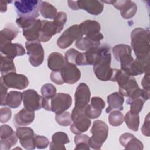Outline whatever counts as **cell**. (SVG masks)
<instances>
[{
  "instance_id": "cell-34",
  "label": "cell",
  "mask_w": 150,
  "mask_h": 150,
  "mask_svg": "<svg viewBox=\"0 0 150 150\" xmlns=\"http://www.w3.org/2000/svg\"><path fill=\"white\" fill-rule=\"evenodd\" d=\"M39 10L42 16L46 19H54L57 13L56 8L46 1H41Z\"/></svg>"
},
{
  "instance_id": "cell-20",
  "label": "cell",
  "mask_w": 150,
  "mask_h": 150,
  "mask_svg": "<svg viewBox=\"0 0 150 150\" xmlns=\"http://www.w3.org/2000/svg\"><path fill=\"white\" fill-rule=\"evenodd\" d=\"M111 4L120 11L121 16L125 19L132 18L137 11V4L131 1H112Z\"/></svg>"
},
{
  "instance_id": "cell-47",
  "label": "cell",
  "mask_w": 150,
  "mask_h": 150,
  "mask_svg": "<svg viewBox=\"0 0 150 150\" xmlns=\"http://www.w3.org/2000/svg\"><path fill=\"white\" fill-rule=\"evenodd\" d=\"M141 131L145 136L149 137V114H148L145 118L144 124L141 128Z\"/></svg>"
},
{
  "instance_id": "cell-9",
  "label": "cell",
  "mask_w": 150,
  "mask_h": 150,
  "mask_svg": "<svg viewBox=\"0 0 150 150\" xmlns=\"http://www.w3.org/2000/svg\"><path fill=\"white\" fill-rule=\"evenodd\" d=\"M67 2L69 8L72 10L83 9L93 15H100L104 9V4L101 1L79 0L68 1Z\"/></svg>"
},
{
  "instance_id": "cell-35",
  "label": "cell",
  "mask_w": 150,
  "mask_h": 150,
  "mask_svg": "<svg viewBox=\"0 0 150 150\" xmlns=\"http://www.w3.org/2000/svg\"><path fill=\"white\" fill-rule=\"evenodd\" d=\"M1 57V73L4 75L11 72H16L13 59L0 54Z\"/></svg>"
},
{
  "instance_id": "cell-3",
  "label": "cell",
  "mask_w": 150,
  "mask_h": 150,
  "mask_svg": "<svg viewBox=\"0 0 150 150\" xmlns=\"http://www.w3.org/2000/svg\"><path fill=\"white\" fill-rule=\"evenodd\" d=\"M111 81L118 83L119 93L122 96L128 97L139 88L135 78L128 75L121 69H114V73Z\"/></svg>"
},
{
  "instance_id": "cell-2",
  "label": "cell",
  "mask_w": 150,
  "mask_h": 150,
  "mask_svg": "<svg viewBox=\"0 0 150 150\" xmlns=\"http://www.w3.org/2000/svg\"><path fill=\"white\" fill-rule=\"evenodd\" d=\"M72 103V98L70 94L63 93H56L50 99L42 96V107L46 110L50 111L56 114L62 113L68 110Z\"/></svg>"
},
{
  "instance_id": "cell-19",
  "label": "cell",
  "mask_w": 150,
  "mask_h": 150,
  "mask_svg": "<svg viewBox=\"0 0 150 150\" xmlns=\"http://www.w3.org/2000/svg\"><path fill=\"white\" fill-rule=\"evenodd\" d=\"M16 133L21 145L26 149L32 150L36 148L33 130L30 127H18Z\"/></svg>"
},
{
  "instance_id": "cell-22",
  "label": "cell",
  "mask_w": 150,
  "mask_h": 150,
  "mask_svg": "<svg viewBox=\"0 0 150 150\" xmlns=\"http://www.w3.org/2000/svg\"><path fill=\"white\" fill-rule=\"evenodd\" d=\"M105 101L99 97H93L91 99V103L87 106L85 112L90 119H95L99 117L102 112V110L105 107Z\"/></svg>"
},
{
  "instance_id": "cell-45",
  "label": "cell",
  "mask_w": 150,
  "mask_h": 150,
  "mask_svg": "<svg viewBox=\"0 0 150 150\" xmlns=\"http://www.w3.org/2000/svg\"><path fill=\"white\" fill-rule=\"evenodd\" d=\"M50 78L51 80L56 84L61 85L64 83L62 79L60 71H52L50 74Z\"/></svg>"
},
{
  "instance_id": "cell-26",
  "label": "cell",
  "mask_w": 150,
  "mask_h": 150,
  "mask_svg": "<svg viewBox=\"0 0 150 150\" xmlns=\"http://www.w3.org/2000/svg\"><path fill=\"white\" fill-rule=\"evenodd\" d=\"M120 143L125 149H143V144L133 134L124 133L120 137Z\"/></svg>"
},
{
  "instance_id": "cell-49",
  "label": "cell",
  "mask_w": 150,
  "mask_h": 150,
  "mask_svg": "<svg viewBox=\"0 0 150 150\" xmlns=\"http://www.w3.org/2000/svg\"><path fill=\"white\" fill-rule=\"evenodd\" d=\"M11 2L6 1H1L0 2V11L1 12H5L7 10V3Z\"/></svg>"
},
{
  "instance_id": "cell-27",
  "label": "cell",
  "mask_w": 150,
  "mask_h": 150,
  "mask_svg": "<svg viewBox=\"0 0 150 150\" xmlns=\"http://www.w3.org/2000/svg\"><path fill=\"white\" fill-rule=\"evenodd\" d=\"M107 100L108 106L106 108L105 111L107 114L114 110L122 111L123 110L124 98V96L121 95L119 93L114 92L110 94L107 96Z\"/></svg>"
},
{
  "instance_id": "cell-24",
  "label": "cell",
  "mask_w": 150,
  "mask_h": 150,
  "mask_svg": "<svg viewBox=\"0 0 150 150\" xmlns=\"http://www.w3.org/2000/svg\"><path fill=\"white\" fill-rule=\"evenodd\" d=\"M34 119V111H30L23 108L14 115L13 122L15 126L18 128L30 125L33 121Z\"/></svg>"
},
{
  "instance_id": "cell-16",
  "label": "cell",
  "mask_w": 150,
  "mask_h": 150,
  "mask_svg": "<svg viewBox=\"0 0 150 150\" xmlns=\"http://www.w3.org/2000/svg\"><path fill=\"white\" fill-rule=\"evenodd\" d=\"M0 131V148L1 150H9L17 143L18 138L16 133L9 125L6 124L1 125Z\"/></svg>"
},
{
  "instance_id": "cell-18",
  "label": "cell",
  "mask_w": 150,
  "mask_h": 150,
  "mask_svg": "<svg viewBox=\"0 0 150 150\" xmlns=\"http://www.w3.org/2000/svg\"><path fill=\"white\" fill-rule=\"evenodd\" d=\"M110 52V47L107 45L93 47L83 53L85 65H94L105 54Z\"/></svg>"
},
{
  "instance_id": "cell-6",
  "label": "cell",
  "mask_w": 150,
  "mask_h": 150,
  "mask_svg": "<svg viewBox=\"0 0 150 150\" xmlns=\"http://www.w3.org/2000/svg\"><path fill=\"white\" fill-rule=\"evenodd\" d=\"M131 47L127 45L118 44L112 48L115 59L120 63L121 70L128 74L134 59L131 56Z\"/></svg>"
},
{
  "instance_id": "cell-40",
  "label": "cell",
  "mask_w": 150,
  "mask_h": 150,
  "mask_svg": "<svg viewBox=\"0 0 150 150\" xmlns=\"http://www.w3.org/2000/svg\"><path fill=\"white\" fill-rule=\"evenodd\" d=\"M55 120L58 124L62 126L70 125L73 122L71 114L67 111L56 114Z\"/></svg>"
},
{
  "instance_id": "cell-44",
  "label": "cell",
  "mask_w": 150,
  "mask_h": 150,
  "mask_svg": "<svg viewBox=\"0 0 150 150\" xmlns=\"http://www.w3.org/2000/svg\"><path fill=\"white\" fill-rule=\"evenodd\" d=\"M12 112L10 108L8 107H3L0 110V121L1 123L8 122L11 118Z\"/></svg>"
},
{
  "instance_id": "cell-23",
  "label": "cell",
  "mask_w": 150,
  "mask_h": 150,
  "mask_svg": "<svg viewBox=\"0 0 150 150\" xmlns=\"http://www.w3.org/2000/svg\"><path fill=\"white\" fill-rule=\"evenodd\" d=\"M60 33L53 21L46 20L42 21V26L40 30L39 41L46 42L54 35Z\"/></svg>"
},
{
  "instance_id": "cell-38",
  "label": "cell",
  "mask_w": 150,
  "mask_h": 150,
  "mask_svg": "<svg viewBox=\"0 0 150 150\" xmlns=\"http://www.w3.org/2000/svg\"><path fill=\"white\" fill-rule=\"evenodd\" d=\"M90 137L86 134H77L74 138V143L76 144L75 150H88L90 146L88 144Z\"/></svg>"
},
{
  "instance_id": "cell-1",
  "label": "cell",
  "mask_w": 150,
  "mask_h": 150,
  "mask_svg": "<svg viewBox=\"0 0 150 150\" xmlns=\"http://www.w3.org/2000/svg\"><path fill=\"white\" fill-rule=\"evenodd\" d=\"M131 47L138 60L149 59V33L142 28H137L131 33Z\"/></svg>"
},
{
  "instance_id": "cell-21",
  "label": "cell",
  "mask_w": 150,
  "mask_h": 150,
  "mask_svg": "<svg viewBox=\"0 0 150 150\" xmlns=\"http://www.w3.org/2000/svg\"><path fill=\"white\" fill-rule=\"evenodd\" d=\"M60 71L63 81L67 84H74L81 77L80 70L73 64L66 63Z\"/></svg>"
},
{
  "instance_id": "cell-15",
  "label": "cell",
  "mask_w": 150,
  "mask_h": 150,
  "mask_svg": "<svg viewBox=\"0 0 150 150\" xmlns=\"http://www.w3.org/2000/svg\"><path fill=\"white\" fill-rule=\"evenodd\" d=\"M22 94L24 108L30 111H37L42 108V96H40L35 90L33 89L26 90Z\"/></svg>"
},
{
  "instance_id": "cell-39",
  "label": "cell",
  "mask_w": 150,
  "mask_h": 150,
  "mask_svg": "<svg viewBox=\"0 0 150 150\" xmlns=\"http://www.w3.org/2000/svg\"><path fill=\"white\" fill-rule=\"evenodd\" d=\"M124 121V117L120 111L114 110L110 112L108 115V122L110 124L114 127L121 125Z\"/></svg>"
},
{
  "instance_id": "cell-14",
  "label": "cell",
  "mask_w": 150,
  "mask_h": 150,
  "mask_svg": "<svg viewBox=\"0 0 150 150\" xmlns=\"http://www.w3.org/2000/svg\"><path fill=\"white\" fill-rule=\"evenodd\" d=\"M83 35L88 37L96 42L104 39V36L100 32L101 26L98 22L93 20H86L80 25Z\"/></svg>"
},
{
  "instance_id": "cell-36",
  "label": "cell",
  "mask_w": 150,
  "mask_h": 150,
  "mask_svg": "<svg viewBox=\"0 0 150 150\" xmlns=\"http://www.w3.org/2000/svg\"><path fill=\"white\" fill-rule=\"evenodd\" d=\"M75 45L76 47L79 49L81 50L86 51L93 47L100 46V42H96L88 37L85 36L77 40Z\"/></svg>"
},
{
  "instance_id": "cell-12",
  "label": "cell",
  "mask_w": 150,
  "mask_h": 150,
  "mask_svg": "<svg viewBox=\"0 0 150 150\" xmlns=\"http://www.w3.org/2000/svg\"><path fill=\"white\" fill-rule=\"evenodd\" d=\"M149 98V93L139 87L128 97L126 103L130 105V112L132 114H138L141 111L144 104Z\"/></svg>"
},
{
  "instance_id": "cell-37",
  "label": "cell",
  "mask_w": 150,
  "mask_h": 150,
  "mask_svg": "<svg viewBox=\"0 0 150 150\" xmlns=\"http://www.w3.org/2000/svg\"><path fill=\"white\" fill-rule=\"evenodd\" d=\"M124 121L128 128L135 132L138 131L139 125V114H132L129 111L124 117Z\"/></svg>"
},
{
  "instance_id": "cell-7",
  "label": "cell",
  "mask_w": 150,
  "mask_h": 150,
  "mask_svg": "<svg viewBox=\"0 0 150 150\" xmlns=\"http://www.w3.org/2000/svg\"><path fill=\"white\" fill-rule=\"evenodd\" d=\"M111 54L110 52L93 65V71L98 80L103 81L111 80L114 69L111 67Z\"/></svg>"
},
{
  "instance_id": "cell-10",
  "label": "cell",
  "mask_w": 150,
  "mask_h": 150,
  "mask_svg": "<svg viewBox=\"0 0 150 150\" xmlns=\"http://www.w3.org/2000/svg\"><path fill=\"white\" fill-rule=\"evenodd\" d=\"M83 37V33L79 25H74L68 28L57 40V46L61 49H66L72 45L74 40Z\"/></svg>"
},
{
  "instance_id": "cell-43",
  "label": "cell",
  "mask_w": 150,
  "mask_h": 150,
  "mask_svg": "<svg viewBox=\"0 0 150 150\" xmlns=\"http://www.w3.org/2000/svg\"><path fill=\"white\" fill-rule=\"evenodd\" d=\"M34 140L36 147L39 149L46 148L49 144V139L45 136L35 134Z\"/></svg>"
},
{
  "instance_id": "cell-25",
  "label": "cell",
  "mask_w": 150,
  "mask_h": 150,
  "mask_svg": "<svg viewBox=\"0 0 150 150\" xmlns=\"http://www.w3.org/2000/svg\"><path fill=\"white\" fill-rule=\"evenodd\" d=\"M1 54L13 59L16 56H23L25 54V50L20 43H8L0 46Z\"/></svg>"
},
{
  "instance_id": "cell-33",
  "label": "cell",
  "mask_w": 150,
  "mask_h": 150,
  "mask_svg": "<svg viewBox=\"0 0 150 150\" xmlns=\"http://www.w3.org/2000/svg\"><path fill=\"white\" fill-rule=\"evenodd\" d=\"M22 100V93L17 91H11L7 94L5 100V105H8L11 108H16L21 105Z\"/></svg>"
},
{
  "instance_id": "cell-28",
  "label": "cell",
  "mask_w": 150,
  "mask_h": 150,
  "mask_svg": "<svg viewBox=\"0 0 150 150\" xmlns=\"http://www.w3.org/2000/svg\"><path fill=\"white\" fill-rule=\"evenodd\" d=\"M41 26L42 21L40 19H36L28 27L22 29L23 35L25 36L27 41L32 42L39 40Z\"/></svg>"
},
{
  "instance_id": "cell-29",
  "label": "cell",
  "mask_w": 150,
  "mask_h": 150,
  "mask_svg": "<svg viewBox=\"0 0 150 150\" xmlns=\"http://www.w3.org/2000/svg\"><path fill=\"white\" fill-rule=\"evenodd\" d=\"M66 63L64 57L58 52H53L48 56L47 66L52 71H61Z\"/></svg>"
},
{
  "instance_id": "cell-31",
  "label": "cell",
  "mask_w": 150,
  "mask_h": 150,
  "mask_svg": "<svg viewBox=\"0 0 150 150\" xmlns=\"http://www.w3.org/2000/svg\"><path fill=\"white\" fill-rule=\"evenodd\" d=\"M70 142L67 134L63 132H55L52 137V142L50 144V150H65L64 144Z\"/></svg>"
},
{
  "instance_id": "cell-42",
  "label": "cell",
  "mask_w": 150,
  "mask_h": 150,
  "mask_svg": "<svg viewBox=\"0 0 150 150\" xmlns=\"http://www.w3.org/2000/svg\"><path fill=\"white\" fill-rule=\"evenodd\" d=\"M53 22L60 32L63 29L64 25L67 21V15L64 12H57L56 16L53 19Z\"/></svg>"
},
{
  "instance_id": "cell-46",
  "label": "cell",
  "mask_w": 150,
  "mask_h": 150,
  "mask_svg": "<svg viewBox=\"0 0 150 150\" xmlns=\"http://www.w3.org/2000/svg\"><path fill=\"white\" fill-rule=\"evenodd\" d=\"M1 84V105L5 106V100L7 96V91L8 88L1 81H0Z\"/></svg>"
},
{
  "instance_id": "cell-8",
  "label": "cell",
  "mask_w": 150,
  "mask_h": 150,
  "mask_svg": "<svg viewBox=\"0 0 150 150\" xmlns=\"http://www.w3.org/2000/svg\"><path fill=\"white\" fill-rule=\"evenodd\" d=\"M73 124L70 127L71 131L74 134H80L87 131L91 125V121L85 112V110L73 108L71 112Z\"/></svg>"
},
{
  "instance_id": "cell-13",
  "label": "cell",
  "mask_w": 150,
  "mask_h": 150,
  "mask_svg": "<svg viewBox=\"0 0 150 150\" xmlns=\"http://www.w3.org/2000/svg\"><path fill=\"white\" fill-rule=\"evenodd\" d=\"M8 88H12L19 90L26 88L29 83L28 77L22 74H17L16 72H11L2 75L1 80Z\"/></svg>"
},
{
  "instance_id": "cell-4",
  "label": "cell",
  "mask_w": 150,
  "mask_h": 150,
  "mask_svg": "<svg viewBox=\"0 0 150 150\" xmlns=\"http://www.w3.org/2000/svg\"><path fill=\"white\" fill-rule=\"evenodd\" d=\"M91 132L92 136L88 141L90 147L94 149H100L108 137V125L102 120H96L93 124Z\"/></svg>"
},
{
  "instance_id": "cell-41",
  "label": "cell",
  "mask_w": 150,
  "mask_h": 150,
  "mask_svg": "<svg viewBox=\"0 0 150 150\" xmlns=\"http://www.w3.org/2000/svg\"><path fill=\"white\" fill-rule=\"evenodd\" d=\"M41 94L43 97L46 98L50 99L56 94V87L50 83L44 84L41 87Z\"/></svg>"
},
{
  "instance_id": "cell-30",
  "label": "cell",
  "mask_w": 150,
  "mask_h": 150,
  "mask_svg": "<svg viewBox=\"0 0 150 150\" xmlns=\"http://www.w3.org/2000/svg\"><path fill=\"white\" fill-rule=\"evenodd\" d=\"M19 32L16 27L12 23L8 24L0 32V46L8 43L14 39Z\"/></svg>"
},
{
  "instance_id": "cell-17",
  "label": "cell",
  "mask_w": 150,
  "mask_h": 150,
  "mask_svg": "<svg viewBox=\"0 0 150 150\" xmlns=\"http://www.w3.org/2000/svg\"><path fill=\"white\" fill-rule=\"evenodd\" d=\"M90 91L88 86L84 83H80L77 87L75 94L74 108L77 110H86L90 99Z\"/></svg>"
},
{
  "instance_id": "cell-11",
  "label": "cell",
  "mask_w": 150,
  "mask_h": 150,
  "mask_svg": "<svg viewBox=\"0 0 150 150\" xmlns=\"http://www.w3.org/2000/svg\"><path fill=\"white\" fill-rule=\"evenodd\" d=\"M29 61L33 67L39 66L44 60V49L40 41L35 40L25 43Z\"/></svg>"
},
{
  "instance_id": "cell-5",
  "label": "cell",
  "mask_w": 150,
  "mask_h": 150,
  "mask_svg": "<svg viewBox=\"0 0 150 150\" xmlns=\"http://www.w3.org/2000/svg\"><path fill=\"white\" fill-rule=\"evenodd\" d=\"M41 1L22 0L14 1V6L19 17L37 18L39 16Z\"/></svg>"
},
{
  "instance_id": "cell-32",
  "label": "cell",
  "mask_w": 150,
  "mask_h": 150,
  "mask_svg": "<svg viewBox=\"0 0 150 150\" xmlns=\"http://www.w3.org/2000/svg\"><path fill=\"white\" fill-rule=\"evenodd\" d=\"M64 59L67 63L73 64L76 66H84V57L83 53L71 48L66 53Z\"/></svg>"
},
{
  "instance_id": "cell-48",
  "label": "cell",
  "mask_w": 150,
  "mask_h": 150,
  "mask_svg": "<svg viewBox=\"0 0 150 150\" xmlns=\"http://www.w3.org/2000/svg\"><path fill=\"white\" fill-rule=\"evenodd\" d=\"M141 85L144 90L149 93V71L145 73V75L141 81Z\"/></svg>"
}]
</instances>
